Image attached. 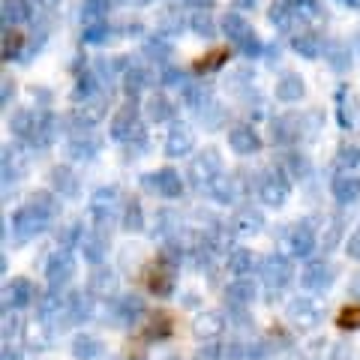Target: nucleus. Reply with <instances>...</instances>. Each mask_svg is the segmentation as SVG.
<instances>
[{"label": "nucleus", "instance_id": "nucleus-1", "mask_svg": "<svg viewBox=\"0 0 360 360\" xmlns=\"http://www.w3.org/2000/svg\"><path fill=\"white\" fill-rule=\"evenodd\" d=\"M108 135L120 144H132V141H141L144 139V123H141V111L135 105V99H129L127 105H120L111 117V127Z\"/></svg>", "mask_w": 360, "mask_h": 360}, {"label": "nucleus", "instance_id": "nucleus-2", "mask_svg": "<svg viewBox=\"0 0 360 360\" xmlns=\"http://www.w3.org/2000/svg\"><path fill=\"white\" fill-rule=\"evenodd\" d=\"M189 180H193L195 186H210L213 180L222 174V156L217 148H207L201 150L198 156H193V162H189Z\"/></svg>", "mask_w": 360, "mask_h": 360}, {"label": "nucleus", "instance_id": "nucleus-3", "mask_svg": "<svg viewBox=\"0 0 360 360\" xmlns=\"http://www.w3.org/2000/svg\"><path fill=\"white\" fill-rule=\"evenodd\" d=\"M288 193H291V184H288V174L283 168H270V172L262 177V184H258V195H262V201L270 207L285 205Z\"/></svg>", "mask_w": 360, "mask_h": 360}, {"label": "nucleus", "instance_id": "nucleus-4", "mask_svg": "<svg viewBox=\"0 0 360 360\" xmlns=\"http://www.w3.org/2000/svg\"><path fill=\"white\" fill-rule=\"evenodd\" d=\"M144 285H148V291L156 297H165L168 291L174 288V270L168 264V255H160L148 270H144Z\"/></svg>", "mask_w": 360, "mask_h": 360}, {"label": "nucleus", "instance_id": "nucleus-5", "mask_svg": "<svg viewBox=\"0 0 360 360\" xmlns=\"http://www.w3.org/2000/svg\"><path fill=\"white\" fill-rule=\"evenodd\" d=\"M225 135H229V148L238 156H252V153L262 150V144H264L252 123H238V127H231Z\"/></svg>", "mask_w": 360, "mask_h": 360}, {"label": "nucleus", "instance_id": "nucleus-6", "mask_svg": "<svg viewBox=\"0 0 360 360\" xmlns=\"http://www.w3.org/2000/svg\"><path fill=\"white\" fill-rule=\"evenodd\" d=\"M141 180H144V186L153 189V193L162 198H177L184 193V180H180L174 168H160V172H153V174H144Z\"/></svg>", "mask_w": 360, "mask_h": 360}, {"label": "nucleus", "instance_id": "nucleus-7", "mask_svg": "<svg viewBox=\"0 0 360 360\" xmlns=\"http://www.w3.org/2000/svg\"><path fill=\"white\" fill-rule=\"evenodd\" d=\"M195 148V132L186 123H172L165 135V156H186Z\"/></svg>", "mask_w": 360, "mask_h": 360}, {"label": "nucleus", "instance_id": "nucleus-8", "mask_svg": "<svg viewBox=\"0 0 360 360\" xmlns=\"http://www.w3.org/2000/svg\"><path fill=\"white\" fill-rule=\"evenodd\" d=\"M105 111H108V96L105 94H96V96L84 99L82 108H75V123L87 129V127H94V123L103 120Z\"/></svg>", "mask_w": 360, "mask_h": 360}, {"label": "nucleus", "instance_id": "nucleus-9", "mask_svg": "<svg viewBox=\"0 0 360 360\" xmlns=\"http://www.w3.org/2000/svg\"><path fill=\"white\" fill-rule=\"evenodd\" d=\"M303 135L300 115H283L274 120V144H297Z\"/></svg>", "mask_w": 360, "mask_h": 360}, {"label": "nucleus", "instance_id": "nucleus-10", "mask_svg": "<svg viewBox=\"0 0 360 360\" xmlns=\"http://www.w3.org/2000/svg\"><path fill=\"white\" fill-rule=\"evenodd\" d=\"M274 94H276L279 103H300L303 94H307V84H303V78L297 72H283L276 78Z\"/></svg>", "mask_w": 360, "mask_h": 360}, {"label": "nucleus", "instance_id": "nucleus-11", "mask_svg": "<svg viewBox=\"0 0 360 360\" xmlns=\"http://www.w3.org/2000/svg\"><path fill=\"white\" fill-rule=\"evenodd\" d=\"M58 132H60V120L51 115V111H39V120H37V129H33L30 135V141L33 148H49V144L58 139Z\"/></svg>", "mask_w": 360, "mask_h": 360}, {"label": "nucleus", "instance_id": "nucleus-12", "mask_svg": "<svg viewBox=\"0 0 360 360\" xmlns=\"http://www.w3.org/2000/svg\"><path fill=\"white\" fill-rule=\"evenodd\" d=\"M324 45L328 42H324L315 30H303V33H295V37H291V49H295L300 58H307V60H319L324 54Z\"/></svg>", "mask_w": 360, "mask_h": 360}, {"label": "nucleus", "instance_id": "nucleus-13", "mask_svg": "<svg viewBox=\"0 0 360 360\" xmlns=\"http://www.w3.org/2000/svg\"><path fill=\"white\" fill-rule=\"evenodd\" d=\"M99 148H103V141L94 139L90 132H75L70 139V144H66V153H70L72 160H94L99 153Z\"/></svg>", "mask_w": 360, "mask_h": 360}, {"label": "nucleus", "instance_id": "nucleus-14", "mask_svg": "<svg viewBox=\"0 0 360 360\" xmlns=\"http://www.w3.org/2000/svg\"><path fill=\"white\" fill-rule=\"evenodd\" d=\"M222 30H225V37H229V42L238 49V45L243 42V39H250L252 37V27H250V21H246L240 13H225V18H222Z\"/></svg>", "mask_w": 360, "mask_h": 360}, {"label": "nucleus", "instance_id": "nucleus-15", "mask_svg": "<svg viewBox=\"0 0 360 360\" xmlns=\"http://www.w3.org/2000/svg\"><path fill=\"white\" fill-rule=\"evenodd\" d=\"M324 60H328V66L333 72H345L348 66H352V51H348V42L330 39L328 45H324Z\"/></svg>", "mask_w": 360, "mask_h": 360}, {"label": "nucleus", "instance_id": "nucleus-16", "mask_svg": "<svg viewBox=\"0 0 360 360\" xmlns=\"http://www.w3.org/2000/svg\"><path fill=\"white\" fill-rule=\"evenodd\" d=\"M150 82H153V75H150V70H144V66H129V70L123 72V90H127L129 99L144 94V90L150 87Z\"/></svg>", "mask_w": 360, "mask_h": 360}, {"label": "nucleus", "instance_id": "nucleus-17", "mask_svg": "<svg viewBox=\"0 0 360 360\" xmlns=\"http://www.w3.org/2000/svg\"><path fill=\"white\" fill-rule=\"evenodd\" d=\"M37 120H39V115L33 108H18V111H13V117H9V129H13L21 141H30L33 129H37Z\"/></svg>", "mask_w": 360, "mask_h": 360}, {"label": "nucleus", "instance_id": "nucleus-18", "mask_svg": "<svg viewBox=\"0 0 360 360\" xmlns=\"http://www.w3.org/2000/svg\"><path fill=\"white\" fill-rule=\"evenodd\" d=\"M144 111H148L150 123H165V120L174 117V105H172V99H168L165 94H150L148 103H144Z\"/></svg>", "mask_w": 360, "mask_h": 360}, {"label": "nucleus", "instance_id": "nucleus-19", "mask_svg": "<svg viewBox=\"0 0 360 360\" xmlns=\"http://www.w3.org/2000/svg\"><path fill=\"white\" fill-rule=\"evenodd\" d=\"M360 195V180L354 174H336L333 177V198L340 205H352V201Z\"/></svg>", "mask_w": 360, "mask_h": 360}, {"label": "nucleus", "instance_id": "nucleus-20", "mask_svg": "<svg viewBox=\"0 0 360 360\" xmlns=\"http://www.w3.org/2000/svg\"><path fill=\"white\" fill-rule=\"evenodd\" d=\"M117 198H120V189H117V186H103V189H96V193H94L90 205H94L96 217H108V213L115 210Z\"/></svg>", "mask_w": 360, "mask_h": 360}, {"label": "nucleus", "instance_id": "nucleus-21", "mask_svg": "<svg viewBox=\"0 0 360 360\" xmlns=\"http://www.w3.org/2000/svg\"><path fill=\"white\" fill-rule=\"evenodd\" d=\"M33 13V6L27 0H4V25L6 27H15L21 21H27Z\"/></svg>", "mask_w": 360, "mask_h": 360}, {"label": "nucleus", "instance_id": "nucleus-22", "mask_svg": "<svg viewBox=\"0 0 360 360\" xmlns=\"http://www.w3.org/2000/svg\"><path fill=\"white\" fill-rule=\"evenodd\" d=\"M270 21H274L279 30L291 33V30H295V25H297V13L285 4V0H276V4L270 6Z\"/></svg>", "mask_w": 360, "mask_h": 360}, {"label": "nucleus", "instance_id": "nucleus-23", "mask_svg": "<svg viewBox=\"0 0 360 360\" xmlns=\"http://www.w3.org/2000/svg\"><path fill=\"white\" fill-rule=\"evenodd\" d=\"M51 184L60 189V193H66V195H72V193H78V180H75V172L70 165H54L51 168Z\"/></svg>", "mask_w": 360, "mask_h": 360}, {"label": "nucleus", "instance_id": "nucleus-24", "mask_svg": "<svg viewBox=\"0 0 360 360\" xmlns=\"http://www.w3.org/2000/svg\"><path fill=\"white\" fill-rule=\"evenodd\" d=\"M96 94H103L99 90V75L96 72H82L78 75V84L72 90V99L75 103H82V99H90V96H96Z\"/></svg>", "mask_w": 360, "mask_h": 360}, {"label": "nucleus", "instance_id": "nucleus-25", "mask_svg": "<svg viewBox=\"0 0 360 360\" xmlns=\"http://www.w3.org/2000/svg\"><path fill=\"white\" fill-rule=\"evenodd\" d=\"M25 33H21V30H15V27H6L4 30V49H0V51H4V60H15L18 58V54H21V49H25Z\"/></svg>", "mask_w": 360, "mask_h": 360}, {"label": "nucleus", "instance_id": "nucleus-26", "mask_svg": "<svg viewBox=\"0 0 360 360\" xmlns=\"http://www.w3.org/2000/svg\"><path fill=\"white\" fill-rule=\"evenodd\" d=\"M264 274L270 283H276V285H283L285 279L291 276V264H288V258L283 255H274V258H267V264H264Z\"/></svg>", "mask_w": 360, "mask_h": 360}, {"label": "nucleus", "instance_id": "nucleus-27", "mask_svg": "<svg viewBox=\"0 0 360 360\" xmlns=\"http://www.w3.org/2000/svg\"><path fill=\"white\" fill-rule=\"evenodd\" d=\"M283 172H288V177H307L309 174V156L288 150L283 156Z\"/></svg>", "mask_w": 360, "mask_h": 360}, {"label": "nucleus", "instance_id": "nucleus-28", "mask_svg": "<svg viewBox=\"0 0 360 360\" xmlns=\"http://www.w3.org/2000/svg\"><path fill=\"white\" fill-rule=\"evenodd\" d=\"M49 276H51V283L58 285V283H66V279L72 276V258L60 252V255H54L51 258V264H49Z\"/></svg>", "mask_w": 360, "mask_h": 360}, {"label": "nucleus", "instance_id": "nucleus-29", "mask_svg": "<svg viewBox=\"0 0 360 360\" xmlns=\"http://www.w3.org/2000/svg\"><path fill=\"white\" fill-rule=\"evenodd\" d=\"M144 54L156 63H168L172 60V42H165L162 37H150L148 42H144Z\"/></svg>", "mask_w": 360, "mask_h": 360}, {"label": "nucleus", "instance_id": "nucleus-30", "mask_svg": "<svg viewBox=\"0 0 360 360\" xmlns=\"http://www.w3.org/2000/svg\"><path fill=\"white\" fill-rule=\"evenodd\" d=\"M225 60H229V49H213V51L205 54V58L195 60L193 70H195V72H213V70H219Z\"/></svg>", "mask_w": 360, "mask_h": 360}, {"label": "nucleus", "instance_id": "nucleus-31", "mask_svg": "<svg viewBox=\"0 0 360 360\" xmlns=\"http://www.w3.org/2000/svg\"><path fill=\"white\" fill-rule=\"evenodd\" d=\"M262 222H264L262 213L252 210V207H243V210H238V217H234V229L238 231H258Z\"/></svg>", "mask_w": 360, "mask_h": 360}, {"label": "nucleus", "instance_id": "nucleus-32", "mask_svg": "<svg viewBox=\"0 0 360 360\" xmlns=\"http://www.w3.org/2000/svg\"><path fill=\"white\" fill-rule=\"evenodd\" d=\"M111 0H84L82 4V18L87 21V25H94V21H105L103 15L108 13Z\"/></svg>", "mask_w": 360, "mask_h": 360}, {"label": "nucleus", "instance_id": "nucleus-33", "mask_svg": "<svg viewBox=\"0 0 360 360\" xmlns=\"http://www.w3.org/2000/svg\"><path fill=\"white\" fill-rule=\"evenodd\" d=\"M30 207L37 210L39 217L49 219V217H54V210H58V201H54L51 193H42V189H39V193H33V195H30Z\"/></svg>", "mask_w": 360, "mask_h": 360}, {"label": "nucleus", "instance_id": "nucleus-34", "mask_svg": "<svg viewBox=\"0 0 360 360\" xmlns=\"http://www.w3.org/2000/svg\"><path fill=\"white\" fill-rule=\"evenodd\" d=\"M189 27H193L198 37H213V33H217V25H213L207 9H195L193 18H189Z\"/></svg>", "mask_w": 360, "mask_h": 360}, {"label": "nucleus", "instance_id": "nucleus-35", "mask_svg": "<svg viewBox=\"0 0 360 360\" xmlns=\"http://www.w3.org/2000/svg\"><path fill=\"white\" fill-rule=\"evenodd\" d=\"M108 37H111L108 21H94V25H84V33H82V39L87 45H99V42H105Z\"/></svg>", "mask_w": 360, "mask_h": 360}, {"label": "nucleus", "instance_id": "nucleus-36", "mask_svg": "<svg viewBox=\"0 0 360 360\" xmlns=\"http://www.w3.org/2000/svg\"><path fill=\"white\" fill-rule=\"evenodd\" d=\"M285 4L295 9L297 18H307V21H315V18H321V6H319V0H285Z\"/></svg>", "mask_w": 360, "mask_h": 360}, {"label": "nucleus", "instance_id": "nucleus-37", "mask_svg": "<svg viewBox=\"0 0 360 360\" xmlns=\"http://www.w3.org/2000/svg\"><path fill=\"white\" fill-rule=\"evenodd\" d=\"M336 324H340L342 330H357L360 328V303H348V307H342L340 315H336Z\"/></svg>", "mask_w": 360, "mask_h": 360}, {"label": "nucleus", "instance_id": "nucleus-38", "mask_svg": "<svg viewBox=\"0 0 360 360\" xmlns=\"http://www.w3.org/2000/svg\"><path fill=\"white\" fill-rule=\"evenodd\" d=\"M312 246H315L312 229H309V225H297V231H295V252L297 255H309Z\"/></svg>", "mask_w": 360, "mask_h": 360}, {"label": "nucleus", "instance_id": "nucleus-39", "mask_svg": "<svg viewBox=\"0 0 360 360\" xmlns=\"http://www.w3.org/2000/svg\"><path fill=\"white\" fill-rule=\"evenodd\" d=\"M207 189H210V195H213V198L229 201V198L234 195V180H231V177H225V174H219V177L213 180V184H210Z\"/></svg>", "mask_w": 360, "mask_h": 360}, {"label": "nucleus", "instance_id": "nucleus-40", "mask_svg": "<svg viewBox=\"0 0 360 360\" xmlns=\"http://www.w3.org/2000/svg\"><path fill=\"white\" fill-rule=\"evenodd\" d=\"M160 30L162 33H180L184 30V15H180L177 9H165L160 15Z\"/></svg>", "mask_w": 360, "mask_h": 360}, {"label": "nucleus", "instance_id": "nucleus-41", "mask_svg": "<svg viewBox=\"0 0 360 360\" xmlns=\"http://www.w3.org/2000/svg\"><path fill=\"white\" fill-rule=\"evenodd\" d=\"M123 225H127L129 231H141L144 213H141V207H139V201H129V205H127V213H123Z\"/></svg>", "mask_w": 360, "mask_h": 360}, {"label": "nucleus", "instance_id": "nucleus-42", "mask_svg": "<svg viewBox=\"0 0 360 360\" xmlns=\"http://www.w3.org/2000/svg\"><path fill=\"white\" fill-rule=\"evenodd\" d=\"M336 162L345 165V168H357L360 165V148L357 144H342V148L336 150Z\"/></svg>", "mask_w": 360, "mask_h": 360}, {"label": "nucleus", "instance_id": "nucleus-43", "mask_svg": "<svg viewBox=\"0 0 360 360\" xmlns=\"http://www.w3.org/2000/svg\"><path fill=\"white\" fill-rule=\"evenodd\" d=\"M303 283L312 285V288H319V285H328L330 283V276H328V267L324 264H312L307 274H303Z\"/></svg>", "mask_w": 360, "mask_h": 360}, {"label": "nucleus", "instance_id": "nucleus-44", "mask_svg": "<svg viewBox=\"0 0 360 360\" xmlns=\"http://www.w3.org/2000/svg\"><path fill=\"white\" fill-rule=\"evenodd\" d=\"M238 51L243 54V58H250V60H255V58H258V54H262V51H264V45H262V39H258V37H255V33H252V37H250V39H243V42L238 45Z\"/></svg>", "mask_w": 360, "mask_h": 360}, {"label": "nucleus", "instance_id": "nucleus-45", "mask_svg": "<svg viewBox=\"0 0 360 360\" xmlns=\"http://www.w3.org/2000/svg\"><path fill=\"white\" fill-rule=\"evenodd\" d=\"M184 82H186V75L180 72V70H174V66H165V70H162V84H168V87H184Z\"/></svg>", "mask_w": 360, "mask_h": 360}, {"label": "nucleus", "instance_id": "nucleus-46", "mask_svg": "<svg viewBox=\"0 0 360 360\" xmlns=\"http://www.w3.org/2000/svg\"><path fill=\"white\" fill-rule=\"evenodd\" d=\"M9 96H15V84L9 82V78H4V96H0V103L9 105Z\"/></svg>", "mask_w": 360, "mask_h": 360}, {"label": "nucleus", "instance_id": "nucleus-47", "mask_svg": "<svg viewBox=\"0 0 360 360\" xmlns=\"http://www.w3.org/2000/svg\"><path fill=\"white\" fill-rule=\"evenodd\" d=\"M348 255H352V258H360V231L352 234V240H348Z\"/></svg>", "mask_w": 360, "mask_h": 360}, {"label": "nucleus", "instance_id": "nucleus-48", "mask_svg": "<svg viewBox=\"0 0 360 360\" xmlns=\"http://www.w3.org/2000/svg\"><path fill=\"white\" fill-rule=\"evenodd\" d=\"M246 262H250V255H246V250H238V255H234V270H243L246 267Z\"/></svg>", "mask_w": 360, "mask_h": 360}, {"label": "nucleus", "instance_id": "nucleus-49", "mask_svg": "<svg viewBox=\"0 0 360 360\" xmlns=\"http://www.w3.org/2000/svg\"><path fill=\"white\" fill-rule=\"evenodd\" d=\"M33 4H37V6H42V9H54V6L60 4V0H33Z\"/></svg>", "mask_w": 360, "mask_h": 360}, {"label": "nucleus", "instance_id": "nucleus-50", "mask_svg": "<svg viewBox=\"0 0 360 360\" xmlns=\"http://www.w3.org/2000/svg\"><path fill=\"white\" fill-rule=\"evenodd\" d=\"M189 4H195L198 9H210V4H213V0H189Z\"/></svg>", "mask_w": 360, "mask_h": 360}, {"label": "nucleus", "instance_id": "nucleus-51", "mask_svg": "<svg viewBox=\"0 0 360 360\" xmlns=\"http://www.w3.org/2000/svg\"><path fill=\"white\" fill-rule=\"evenodd\" d=\"M234 4H238L240 9H250V6H255V0H234Z\"/></svg>", "mask_w": 360, "mask_h": 360}, {"label": "nucleus", "instance_id": "nucleus-52", "mask_svg": "<svg viewBox=\"0 0 360 360\" xmlns=\"http://www.w3.org/2000/svg\"><path fill=\"white\" fill-rule=\"evenodd\" d=\"M354 295H360V276L354 279Z\"/></svg>", "mask_w": 360, "mask_h": 360}, {"label": "nucleus", "instance_id": "nucleus-53", "mask_svg": "<svg viewBox=\"0 0 360 360\" xmlns=\"http://www.w3.org/2000/svg\"><path fill=\"white\" fill-rule=\"evenodd\" d=\"M352 6H360V0H352Z\"/></svg>", "mask_w": 360, "mask_h": 360}, {"label": "nucleus", "instance_id": "nucleus-54", "mask_svg": "<svg viewBox=\"0 0 360 360\" xmlns=\"http://www.w3.org/2000/svg\"><path fill=\"white\" fill-rule=\"evenodd\" d=\"M340 4H348V6H352V0H340Z\"/></svg>", "mask_w": 360, "mask_h": 360}]
</instances>
